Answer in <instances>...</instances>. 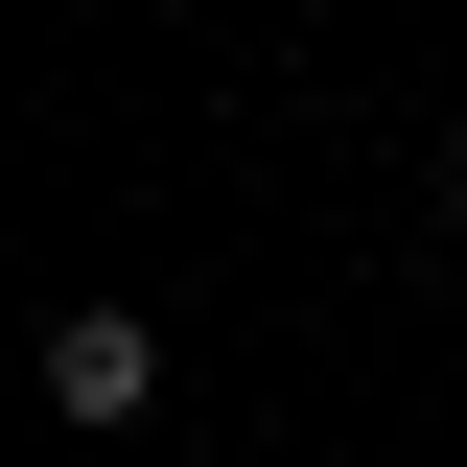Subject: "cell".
<instances>
[{"label": "cell", "instance_id": "obj_1", "mask_svg": "<svg viewBox=\"0 0 467 467\" xmlns=\"http://www.w3.org/2000/svg\"><path fill=\"white\" fill-rule=\"evenodd\" d=\"M164 398V327H140V304H70L47 327V420H140Z\"/></svg>", "mask_w": 467, "mask_h": 467}, {"label": "cell", "instance_id": "obj_2", "mask_svg": "<svg viewBox=\"0 0 467 467\" xmlns=\"http://www.w3.org/2000/svg\"><path fill=\"white\" fill-rule=\"evenodd\" d=\"M444 211H467V140H444Z\"/></svg>", "mask_w": 467, "mask_h": 467}]
</instances>
